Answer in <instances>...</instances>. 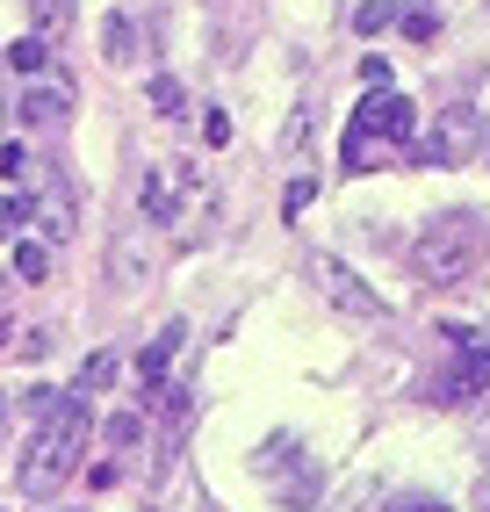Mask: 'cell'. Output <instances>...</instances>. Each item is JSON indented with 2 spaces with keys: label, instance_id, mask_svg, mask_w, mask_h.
I'll return each mask as SVG.
<instances>
[{
  "label": "cell",
  "instance_id": "obj_1",
  "mask_svg": "<svg viewBox=\"0 0 490 512\" xmlns=\"http://www.w3.org/2000/svg\"><path fill=\"white\" fill-rule=\"evenodd\" d=\"M87 440H94V412H87V397L65 390V397H58V412L37 419V433H29V448H22V462H15L22 498H58V491H65V476L80 469Z\"/></svg>",
  "mask_w": 490,
  "mask_h": 512
},
{
  "label": "cell",
  "instance_id": "obj_2",
  "mask_svg": "<svg viewBox=\"0 0 490 512\" xmlns=\"http://www.w3.org/2000/svg\"><path fill=\"white\" fill-rule=\"evenodd\" d=\"M418 138V109L390 87V94H368L354 116H346V138H339V174H375V166H390L397 152H411Z\"/></svg>",
  "mask_w": 490,
  "mask_h": 512
},
{
  "label": "cell",
  "instance_id": "obj_3",
  "mask_svg": "<svg viewBox=\"0 0 490 512\" xmlns=\"http://www.w3.org/2000/svg\"><path fill=\"white\" fill-rule=\"evenodd\" d=\"M483 253H490V224L476 210H440V217L418 224V238H411V267L426 282H447V289L454 282H476Z\"/></svg>",
  "mask_w": 490,
  "mask_h": 512
},
{
  "label": "cell",
  "instance_id": "obj_4",
  "mask_svg": "<svg viewBox=\"0 0 490 512\" xmlns=\"http://www.w3.org/2000/svg\"><path fill=\"white\" fill-rule=\"evenodd\" d=\"M447 368H440V404H476L490 397V332L483 325H447Z\"/></svg>",
  "mask_w": 490,
  "mask_h": 512
},
{
  "label": "cell",
  "instance_id": "obj_5",
  "mask_svg": "<svg viewBox=\"0 0 490 512\" xmlns=\"http://www.w3.org/2000/svg\"><path fill=\"white\" fill-rule=\"evenodd\" d=\"M188 195H202V174L188 159H159L145 181H137V210H145V224L159 231V224H181V202Z\"/></svg>",
  "mask_w": 490,
  "mask_h": 512
},
{
  "label": "cell",
  "instance_id": "obj_6",
  "mask_svg": "<svg viewBox=\"0 0 490 512\" xmlns=\"http://www.w3.org/2000/svg\"><path fill=\"white\" fill-rule=\"evenodd\" d=\"M15 109H22L29 130H65V123H73V80H65V73H37L22 87Z\"/></svg>",
  "mask_w": 490,
  "mask_h": 512
},
{
  "label": "cell",
  "instance_id": "obj_7",
  "mask_svg": "<svg viewBox=\"0 0 490 512\" xmlns=\"http://www.w3.org/2000/svg\"><path fill=\"white\" fill-rule=\"evenodd\" d=\"M318 289H325L332 311H346V318H382V296H375L346 260H318Z\"/></svg>",
  "mask_w": 490,
  "mask_h": 512
},
{
  "label": "cell",
  "instance_id": "obj_8",
  "mask_svg": "<svg viewBox=\"0 0 490 512\" xmlns=\"http://www.w3.org/2000/svg\"><path fill=\"white\" fill-rule=\"evenodd\" d=\"M152 260H159V231H152V224H130V231L116 238V253H109V267H116L123 289L152 282Z\"/></svg>",
  "mask_w": 490,
  "mask_h": 512
},
{
  "label": "cell",
  "instance_id": "obj_9",
  "mask_svg": "<svg viewBox=\"0 0 490 512\" xmlns=\"http://www.w3.org/2000/svg\"><path fill=\"white\" fill-rule=\"evenodd\" d=\"M181 339H188V325H181V318H173V325H166V332L152 339V347H145V354H137V383H145L152 397L166 390V375H173V361H181Z\"/></svg>",
  "mask_w": 490,
  "mask_h": 512
},
{
  "label": "cell",
  "instance_id": "obj_10",
  "mask_svg": "<svg viewBox=\"0 0 490 512\" xmlns=\"http://www.w3.org/2000/svg\"><path fill=\"white\" fill-rule=\"evenodd\" d=\"M0 354H8V361H44V354H51V332L8 318V325H0Z\"/></svg>",
  "mask_w": 490,
  "mask_h": 512
},
{
  "label": "cell",
  "instance_id": "obj_11",
  "mask_svg": "<svg viewBox=\"0 0 490 512\" xmlns=\"http://www.w3.org/2000/svg\"><path fill=\"white\" fill-rule=\"evenodd\" d=\"M29 217H37L44 238H73V195H65V188H44L37 202H29Z\"/></svg>",
  "mask_w": 490,
  "mask_h": 512
},
{
  "label": "cell",
  "instance_id": "obj_12",
  "mask_svg": "<svg viewBox=\"0 0 490 512\" xmlns=\"http://www.w3.org/2000/svg\"><path fill=\"white\" fill-rule=\"evenodd\" d=\"M462 145H469V123H454V116H447V123L433 130V138L418 145V159H426V166H447V159L462 152Z\"/></svg>",
  "mask_w": 490,
  "mask_h": 512
},
{
  "label": "cell",
  "instance_id": "obj_13",
  "mask_svg": "<svg viewBox=\"0 0 490 512\" xmlns=\"http://www.w3.org/2000/svg\"><path fill=\"white\" fill-rule=\"evenodd\" d=\"M8 65H15V73H29V80L51 73V37H37V29H29L22 44H8Z\"/></svg>",
  "mask_w": 490,
  "mask_h": 512
},
{
  "label": "cell",
  "instance_id": "obj_14",
  "mask_svg": "<svg viewBox=\"0 0 490 512\" xmlns=\"http://www.w3.org/2000/svg\"><path fill=\"white\" fill-rule=\"evenodd\" d=\"M101 44H109V51H101L109 65H130V58H137V29H130V15H109V22H101Z\"/></svg>",
  "mask_w": 490,
  "mask_h": 512
},
{
  "label": "cell",
  "instance_id": "obj_15",
  "mask_svg": "<svg viewBox=\"0 0 490 512\" xmlns=\"http://www.w3.org/2000/svg\"><path fill=\"white\" fill-rule=\"evenodd\" d=\"M29 15H37V37H65V29H73V0H29Z\"/></svg>",
  "mask_w": 490,
  "mask_h": 512
},
{
  "label": "cell",
  "instance_id": "obj_16",
  "mask_svg": "<svg viewBox=\"0 0 490 512\" xmlns=\"http://www.w3.org/2000/svg\"><path fill=\"white\" fill-rule=\"evenodd\" d=\"M116 383V354L101 347V354H87V368H80V383H73V397H94V390H109Z\"/></svg>",
  "mask_w": 490,
  "mask_h": 512
},
{
  "label": "cell",
  "instance_id": "obj_17",
  "mask_svg": "<svg viewBox=\"0 0 490 512\" xmlns=\"http://www.w3.org/2000/svg\"><path fill=\"white\" fill-rule=\"evenodd\" d=\"M101 440H109V448H137V440H145V419H137V412H109V419H101Z\"/></svg>",
  "mask_w": 490,
  "mask_h": 512
},
{
  "label": "cell",
  "instance_id": "obj_18",
  "mask_svg": "<svg viewBox=\"0 0 490 512\" xmlns=\"http://www.w3.org/2000/svg\"><path fill=\"white\" fill-rule=\"evenodd\" d=\"M15 275H22V282H44V275H51V246H37V238L15 246Z\"/></svg>",
  "mask_w": 490,
  "mask_h": 512
},
{
  "label": "cell",
  "instance_id": "obj_19",
  "mask_svg": "<svg viewBox=\"0 0 490 512\" xmlns=\"http://www.w3.org/2000/svg\"><path fill=\"white\" fill-rule=\"evenodd\" d=\"M145 94H152V109H159V116H181V101H188V94H181V80H173V73H159V80H152Z\"/></svg>",
  "mask_w": 490,
  "mask_h": 512
},
{
  "label": "cell",
  "instance_id": "obj_20",
  "mask_svg": "<svg viewBox=\"0 0 490 512\" xmlns=\"http://www.w3.org/2000/svg\"><path fill=\"white\" fill-rule=\"evenodd\" d=\"M202 138H209V152H224V145H231V116L209 109V116H202Z\"/></svg>",
  "mask_w": 490,
  "mask_h": 512
},
{
  "label": "cell",
  "instance_id": "obj_21",
  "mask_svg": "<svg viewBox=\"0 0 490 512\" xmlns=\"http://www.w3.org/2000/svg\"><path fill=\"white\" fill-rule=\"evenodd\" d=\"M0 181H29V152L22 145H0Z\"/></svg>",
  "mask_w": 490,
  "mask_h": 512
},
{
  "label": "cell",
  "instance_id": "obj_22",
  "mask_svg": "<svg viewBox=\"0 0 490 512\" xmlns=\"http://www.w3.org/2000/svg\"><path fill=\"white\" fill-rule=\"evenodd\" d=\"M282 145H289V159H303V145H310V109L289 116V138H282Z\"/></svg>",
  "mask_w": 490,
  "mask_h": 512
},
{
  "label": "cell",
  "instance_id": "obj_23",
  "mask_svg": "<svg viewBox=\"0 0 490 512\" xmlns=\"http://www.w3.org/2000/svg\"><path fill=\"white\" fill-rule=\"evenodd\" d=\"M382 22H390V8H382V0H368V8L354 15V29H368V37H375V29H382Z\"/></svg>",
  "mask_w": 490,
  "mask_h": 512
},
{
  "label": "cell",
  "instance_id": "obj_24",
  "mask_svg": "<svg viewBox=\"0 0 490 512\" xmlns=\"http://www.w3.org/2000/svg\"><path fill=\"white\" fill-rule=\"evenodd\" d=\"M310 188H318L310 174H296V181H289V217H303V202H310Z\"/></svg>",
  "mask_w": 490,
  "mask_h": 512
},
{
  "label": "cell",
  "instance_id": "obj_25",
  "mask_svg": "<svg viewBox=\"0 0 490 512\" xmlns=\"http://www.w3.org/2000/svg\"><path fill=\"white\" fill-rule=\"evenodd\" d=\"M22 217V202H0V246H8V224Z\"/></svg>",
  "mask_w": 490,
  "mask_h": 512
},
{
  "label": "cell",
  "instance_id": "obj_26",
  "mask_svg": "<svg viewBox=\"0 0 490 512\" xmlns=\"http://www.w3.org/2000/svg\"><path fill=\"white\" fill-rule=\"evenodd\" d=\"M0 419H8V390H0Z\"/></svg>",
  "mask_w": 490,
  "mask_h": 512
},
{
  "label": "cell",
  "instance_id": "obj_27",
  "mask_svg": "<svg viewBox=\"0 0 490 512\" xmlns=\"http://www.w3.org/2000/svg\"><path fill=\"white\" fill-rule=\"evenodd\" d=\"M0 123H8V109H0Z\"/></svg>",
  "mask_w": 490,
  "mask_h": 512
}]
</instances>
